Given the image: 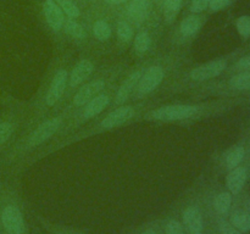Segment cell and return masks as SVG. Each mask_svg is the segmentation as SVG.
Listing matches in <instances>:
<instances>
[{
    "label": "cell",
    "instance_id": "23",
    "mask_svg": "<svg viewBox=\"0 0 250 234\" xmlns=\"http://www.w3.org/2000/svg\"><path fill=\"white\" fill-rule=\"evenodd\" d=\"M149 45H150L149 34L146 33V32H141V33L136 37V40H134L136 50L138 51V53H146L149 49Z\"/></svg>",
    "mask_w": 250,
    "mask_h": 234
},
{
    "label": "cell",
    "instance_id": "4",
    "mask_svg": "<svg viewBox=\"0 0 250 234\" xmlns=\"http://www.w3.org/2000/svg\"><path fill=\"white\" fill-rule=\"evenodd\" d=\"M225 68H226V61L225 60L211 61V62H208L193 70L190 73V77L194 80H207L219 76Z\"/></svg>",
    "mask_w": 250,
    "mask_h": 234
},
{
    "label": "cell",
    "instance_id": "3",
    "mask_svg": "<svg viewBox=\"0 0 250 234\" xmlns=\"http://www.w3.org/2000/svg\"><path fill=\"white\" fill-rule=\"evenodd\" d=\"M60 124H61L60 118H51V119H48V121H45L31 134L28 144L31 146H37L39 145V144L44 143L46 139L50 138V136L58 131Z\"/></svg>",
    "mask_w": 250,
    "mask_h": 234
},
{
    "label": "cell",
    "instance_id": "33",
    "mask_svg": "<svg viewBox=\"0 0 250 234\" xmlns=\"http://www.w3.org/2000/svg\"><path fill=\"white\" fill-rule=\"evenodd\" d=\"M237 67L241 68V70L250 71V55L241 58V60L238 61V63H237Z\"/></svg>",
    "mask_w": 250,
    "mask_h": 234
},
{
    "label": "cell",
    "instance_id": "16",
    "mask_svg": "<svg viewBox=\"0 0 250 234\" xmlns=\"http://www.w3.org/2000/svg\"><path fill=\"white\" fill-rule=\"evenodd\" d=\"M231 224L236 227L239 232L246 233V232L250 231V214L247 211H236L232 214Z\"/></svg>",
    "mask_w": 250,
    "mask_h": 234
},
{
    "label": "cell",
    "instance_id": "18",
    "mask_svg": "<svg viewBox=\"0 0 250 234\" xmlns=\"http://www.w3.org/2000/svg\"><path fill=\"white\" fill-rule=\"evenodd\" d=\"M244 151L243 146H236V148L232 149L229 154H227V157H226V165L229 170H233L236 168L239 163L242 162L244 157Z\"/></svg>",
    "mask_w": 250,
    "mask_h": 234
},
{
    "label": "cell",
    "instance_id": "30",
    "mask_svg": "<svg viewBox=\"0 0 250 234\" xmlns=\"http://www.w3.org/2000/svg\"><path fill=\"white\" fill-rule=\"evenodd\" d=\"M220 233L221 234H242V232H239L236 227L232 226L229 222H221L220 224Z\"/></svg>",
    "mask_w": 250,
    "mask_h": 234
},
{
    "label": "cell",
    "instance_id": "28",
    "mask_svg": "<svg viewBox=\"0 0 250 234\" xmlns=\"http://www.w3.org/2000/svg\"><path fill=\"white\" fill-rule=\"evenodd\" d=\"M12 131H14V127H12L11 123H7V122L0 123V145L4 144L10 138Z\"/></svg>",
    "mask_w": 250,
    "mask_h": 234
},
{
    "label": "cell",
    "instance_id": "34",
    "mask_svg": "<svg viewBox=\"0 0 250 234\" xmlns=\"http://www.w3.org/2000/svg\"><path fill=\"white\" fill-rule=\"evenodd\" d=\"M142 234H158V233H156V231H154V229H146V231H144Z\"/></svg>",
    "mask_w": 250,
    "mask_h": 234
},
{
    "label": "cell",
    "instance_id": "35",
    "mask_svg": "<svg viewBox=\"0 0 250 234\" xmlns=\"http://www.w3.org/2000/svg\"><path fill=\"white\" fill-rule=\"evenodd\" d=\"M109 2H111V4H121V2H125L126 0H107Z\"/></svg>",
    "mask_w": 250,
    "mask_h": 234
},
{
    "label": "cell",
    "instance_id": "13",
    "mask_svg": "<svg viewBox=\"0 0 250 234\" xmlns=\"http://www.w3.org/2000/svg\"><path fill=\"white\" fill-rule=\"evenodd\" d=\"M148 14V0H133L128 7V16L136 23H141L146 20Z\"/></svg>",
    "mask_w": 250,
    "mask_h": 234
},
{
    "label": "cell",
    "instance_id": "1",
    "mask_svg": "<svg viewBox=\"0 0 250 234\" xmlns=\"http://www.w3.org/2000/svg\"><path fill=\"white\" fill-rule=\"evenodd\" d=\"M198 109L190 105H170L164 106L153 112V117L161 121H177V119L188 118L197 114Z\"/></svg>",
    "mask_w": 250,
    "mask_h": 234
},
{
    "label": "cell",
    "instance_id": "19",
    "mask_svg": "<svg viewBox=\"0 0 250 234\" xmlns=\"http://www.w3.org/2000/svg\"><path fill=\"white\" fill-rule=\"evenodd\" d=\"M200 27V20L197 16H189L181 24V32L185 36H193L198 32Z\"/></svg>",
    "mask_w": 250,
    "mask_h": 234
},
{
    "label": "cell",
    "instance_id": "31",
    "mask_svg": "<svg viewBox=\"0 0 250 234\" xmlns=\"http://www.w3.org/2000/svg\"><path fill=\"white\" fill-rule=\"evenodd\" d=\"M210 0H193L192 11L193 12H202L209 6Z\"/></svg>",
    "mask_w": 250,
    "mask_h": 234
},
{
    "label": "cell",
    "instance_id": "20",
    "mask_svg": "<svg viewBox=\"0 0 250 234\" xmlns=\"http://www.w3.org/2000/svg\"><path fill=\"white\" fill-rule=\"evenodd\" d=\"M232 88L238 90H250V72L239 73L229 82Z\"/></svg>",
    "mask_w": 250,
    "mask_h": 234
},
{
    "label": "cell",
    "instance_id": "2",
    "mask_svg": "<svg viewBox=\"0 0 250 234\" xmlns=\"http://www.w3.org/2000/svg\"><path fill=\"white\" fill-rule=\"evenodd\" d=\"M1 221L7 234H23V217L15 205H7L5 207L1 214Z\"/></svg>",
    "mask_w": 250,
    "mask_h": 234
},
{
    "label": "cell",
    "instance_id": "24",
    "mask_svg": "<svg viewBox=\"0 0 250 234\" xmlns=\"http://www.w3.org/2000/svg\"><path fill=\"white\" fill-rule=\"evenodd\" d=\"M56 2L59 4L60 9L63 10V12L70 17L75 19V17L80 16V10L71 0H56Z\"/></svg>",
    "mask_w": 250,
    "mask_h": 234
},
{
    "label": "cell",
    "instance_id": "21",
    "mask_svg": "<svg viewBox=\"0 0 250 234\" xmlns=\"http://www.w3.org/2000/svg\"><path fill=\"white\" fill-rule=\"evenodd\" d=\"M94 36L97 37L99 40H105V39L110 38L111 36V29L110 26L105 21H97L94 24Z\"/></svg>",
    "mask_w": 250,
    "mask_h": 234
},
{
    "label": "cell",
    "instance_id": "29",
    "mask_svg": "<svg viewBox=\"0 0 250 234\" xmlns=\"http://www.w3.org/2000/svg\"><path fill=\"white\" fill-rule=\"evenodd\" d=\"M166 234H185V231L180 222L170 221L166 226Z\"/></svg>",
    "mask_w": 250,
    "mask_h": 234
},
{
    "label": "cell",
    "instance_id": "14",
    "mask_svg": "<svg viewBox=\"0 0 250 234\" xmlns=\"http://www.w3.org/2000/svg\"><path fill=\"white\" fill-rule=\"evenodd\" d=\"M139 79H141V73L139 72L132 73V75L129 76L124 83H122L121 87H120L119 92H117V95H116V102L121 104V102H124L125 100L128 99L129 94L132 93L133 88L136 87L137 83L139 82Z\"/></svg>",
    "mask_w": 250,
    "mask_h": 234
},
{
    "label": "cell",
    "instance_id": "6",
    "mask_svg": "<svg viewBox=\"0 0 250 234\" xmlns=\"http://www.w3.org/2000/svg\"><path fill=\"white\" fill-rule=\"evenodd\" d=\"M66 79H67V72L65 70H60L56 72L45 98V101L49 106H53L54 104H56V101L63 94L66 88Z\"/></svg>",
    "mask_w": 250,
    "mask_h": 234
},
{
    "label": "cell",
    "instance_id": "25",
    "mask_svg": "<svg viewBox=\"0 0 250 234\" xmlns=\"http://www.w3.org/2000/svg\"><path fill=\"white\" fill-rule=\"evenodd\" d=\"M182 0H165V16L168 21L176 16L180 10Z\"/></svg>",
    "mask_w": 250,
    "mask_h": 234
},
{
    "label": "cell",
    "instance_id": "8",
    "mask_svg": "<svg viewBox=\"0 0 250 234\" xmlns=\"http://www.w3.org/2000/svg\"><path fill=\"white\" fill-rule=\"evenodd\" d=\"M46 22L53 29L58 31L63 26V14L60 6L54 0H46L43 5Z\"/></svg>",
    "mask_w": 250,
    "mask_h": 234
},
{
    "label": "cell",
    "instance_id": "22",
    "mask_svg": "<svg viewBox=\"0 0 250 234\" xmlns=\"http://www.w3.org/2000/svg\"><path fill=\"white\" fill-rule=\"evenodd\" d=\"M65 31L66 33H68L73 38L83 39L85 37V32L83 27L80 23H77V22L71 21V20L65 23Z\"/></svg>",
    "mask_w": 250,
    "mask_h": 234
},
{
    "label": "cell",
    "instance_id": "17",
    "mask_svg": "<svg viewBox=\"0 0 250 234\" xmlns=\"http://www.w3.org/2000/svg\"><path fill=\"white\" fill-rule=\"evenodd\" d=\"M231 202H232L231 193L224 192L215 197L214 207H215V210L219 212V214H225L229 212V207H231Z\"/></svg>",
    "mask_w": 250,
    "mask_h": 234
},
{
    "label": "cell",
    "instance_id": "11",
    "mask_svg": "<svg viewBox=\"0 0 250 234\" xmlns=\"http://www.w3.org/2000/svg\"><path fill=\"white\" fill-rule=\"evenodd\" d=\"M247 176H248V173H247V170L244 167L237 166L236 168L231 170V172L227 176L226 184L232 194H237V193L241 192L242 188L246 184Z\"/></svg>",
    "mask_w": 250,
    "mask_h": 234
},
{
    "label": "cell",
    "instance_id": "36",
    "mask_svg": "<svg viewBox=\"0 0 250 234\" xmlns=\"http://www.w3.org/2000/svg\"><path fill=\"white\" fill-rule=\"evenodd\" d=\"M248 214H250V199H249V202H248Z\"/></svg>",
    "mask_w": 250,
    "mask_h": 234
},
{
    "label": "cell",
    "instance_id": "12",
    "mask_svg": "<svg viewBox=\"0 0 250 234\" xmlns=\"http://www.w3.org/2000/svg\"><path fill=\"white\" fill-rule=\"evenodd\" d=\"M93 63L89 60H82L76 65V67L73 68L72 73H71L70 78V84L71 87H76L80 83H82L83 80L87 79L93 72Z\"/></svg>",
    "mask_w": 250,
    "mask_h": 234
},
{
    "label": "cell",
    "instance_id": "27",
    "mask_svg": "<svg viewBox=\"0 0 250 234\" xmlns=\"http://www.w3.org/2000/svg\"><path fill=\"white\" fill-rule=\"evenodd\" d=\"M117 33H119V37L125 41H128L129 39L133 36V32H132V28L129 27V24L127 22L121 21L117 24Z\"/></svg>",
    "mask_w": 250,
    "mask_h": 234
},
{
    "label": "cell",
    "instance_id": "7",
    "mask_svg": "<svg viewBox=\"0 0 250 234\" xmlns=\"http://www.w3.org/2000/svg\"><path fill=\"white\" fill-rule=\"evenodd\" d=\"M133 115H134V111L131 106L120 107V109L112 111L111 114H109L104 119H103L102 126L107 129L114 128V127H117V126H121V124H124L125 122L128 121L129 118H132Z\"/></svg>",
    "mask_w": 250,
    "mask_h": 234
},
{
    "label": "cell",
    "instance_id": "9",
    "mask_svg": "<svg viewBox=\"0 0 250 234\" xmlns=\"http://www.w3.org/2000/svg\"><path fill=\"white\" fill-rule=\"evenodd\" d=\"M183 221L189 234H202L203 218L199 210L194 206L187 207L183 212Z\"/></svg>",
    "mask_w": 250,
    "mask_h": 234
},
{
    "label": "cell",
    "instance_id": "32",
    "mask_svg": "<svg viewBox=\"0 0 250 234\" xmlns=\"http://www.w3.org/2000/svg\"><path fill=\"white\" fill-rule=\"evenodd\" d=\"M229 2V0H210L209 7L211 11H219V10L224 9L225 6H227Z\"/></svg>",
    "mask_w": 250,
    "mask_h": 234
},
{
    "label": "cell",
    "instance_id": "26",
    "mask_svg": "<svg viewBox=\"0 0 250 234\" xmlns=\"http://www.w3.org/2000/svg\"><path fill=\"white\" fill-rule=\"evenodd\" d=\"M237 29L242 37H250V16H241L237 20Z\"/></svg>",
    "mask_w": 250,
    "mask_h": 234
},
{
    "label": "cell",
    "instance_id": "5",
    "mask_svg": "<svg viewBox=\"0 0 250 234\" xmlns=\"http://www.w3.org/2000/svg\"><path fill=\"white\" fill-rule=\"evenodd\" d=\"M163 79V68L159 67V66H153V67L149 68V70L144 73L143 77H141V79H139V93H141V94H148L151 90L155 89V88L160 84Z\"/></svg>",
    "mask_w": 250,
    "mask_h": 234
},
{
    "label": "cell",
    "instance_id": "15",
    "mask_svg": "<svg viewBox=\"0 0 250 234\" xmlns=\"http://www.w3.org/2000/svg\"><path fill=\"white\" fill-rule=\"evenodd\" d=\"M109 101L110 99L107 95H98V97L93 98V99L90 100L89 104L87 105V107H85L84 116L87 117V118H90V117L100 114V112L107 106Z\"/></svg>",
    "mask_w": 250,
    "mask_h": 234
},
{
    "label": "cell",
    "instance_id": "10",
    "mask_svg": "<svg viewBox=\"0 0 250 234\" xmlns=\"http://www.w3.org/2000/svg\"><path fill=\"white\" fill-rule=\"evenodd\" d=\"M105 87V83L103 80H94L92 83H88L84 87L81 88L78 90V93L75 97V104L78 105V106H82V105H85V102L90 101L93 98H95V95L99 92H102Z\"/></svg>",
    "mask_w": 250,
    "mask_h": 234
}]
</instances>
